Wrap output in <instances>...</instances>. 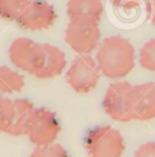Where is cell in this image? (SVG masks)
Here are the masks:
<instances>
[{
	"label": "cell",
	"mask_w": 155,
	"mask_h": 157,
	"mask_svg": "<svg viewBox=\"0 0 155 157\" xmlns=\"http://www.w3.org/2000/svg\"><path fill=\"white\" fill-rule=\"evenodd\" d=\"M25 78L17 71L8 66H0V94H13L21 91Z\"/></svg>",
	"instance_id": "13"
},
{
	"label": "cell",
	"mask_w": 155,
	"mask_h": 157,
	"mask_svg": "<svg viewBox=\"0 0 155 157\" xmlns=\"http://www.w3.org/2000/svg\"><path fill=\"white\" fill-rule=\"evenodd\" d=\"M152 2H153V14H152V19H151V21H152V25L153 26H155V0H152Z\"/></svg>",
	"instance_id": "19"
},
{
	"label": "cell",
	"mask_w": 155,
	"mask_h": 157,
	"mask_svg": "<svg viewBox=\"0 0 155 157\" xmlns=\"http://www.w3.org/2000/svg\"><path fill=\"white\" fill-rule=\"evenodd\" d=\"M9 57L14 66L35 77L45 63V47L27 37L16 38L9 48Z\"/></svg>",
	"instance_id": "4"
},
{
	"label": "cell",
	"mask_w": 155,
	"mask_h": 157,
	"mask_svg": "<svg viewBox=\"0 0 155 157\" xmlns=\"http://www.w3.org/2000/svg\"><path fill=\"white\" fill-rule=\"evenodd\" d=\"M14 100L0 96V133H6L14 117Z\"/></svg>",
	"instance_id": "15"
},
{
	"label": "cell",
	"mask_w": 155,
	"mask_h": 157,
	"mask_svg": "<svg viewBox=\"0 0 155 157\" xmlns=\"http://www.w3.org/2000/svg\"><path fill=\"white\" fill-rule=\"evenodd\" d=\"M14 107L15 110H14L13 121L6 134L16 137L27 135L32 115L35 109L34 104L28 99L18 98L14 100Z\"/></svg>",
	"instance_id": "10"
},
{
	"label": "cell",
	"mask_w": 155,
	"mask_h": 157,
	"mask_svg": "<svg viewBox=\"0 0 155 157\" xmlns=\"http://www.w3.org/2000/svg\"><path fill=\"white\" fill-rule=\"evenodd\" d=\"M133 85L124 81L114 82L107 87L102 101L104 112L113 120L119 122L132 121L131 90Z\"/></svg>",
	"instance_id": "6"
},
{
	"label": "cell",
	"mask_w": 155,
	"mask_h": 157,
	"mask_svg": "<svg viewBox=\"0 0 155 157\" xmlns=\"http://www.w3.org/2000/svg\"><path fill=\"white\" fill-rule=\"evenodd\" d=\"M30 0H0V17L8 21L16 20Z\"/></svg>",
	"instance_id": "14"
},
{
	"label": "cell",
	"mask_w": 155,
	"mask_h": 157,
	"mask_svg": "<svg viewBox=\"0 0 155 157\" xmlns=\"http://www.w3.org/2000/svg\"><path fill=\"white\" fill-rule=\"evenodd\" d=\"M61 132L56 115L48 108H35L32 115L27 136L36 147L54 144Z\"/></svg>",
	"instance_id": "7"
},
{
	"label": "cell",
	"mask_w": 155,
	"mask_h": 157,
	"mask_svg": "<svg viewBox=\"0 0 155 157\" xmlns=\"http://www.w3.org/2000/svg\"><path fill=\"white\" fill-rule=\"evenodd\" d=\"M30 157H70L64 147L59 144H51L36 147Z\"/></svg>",
	"instance_id": "17"
},
{
	"label": "cell",
	"mask_w": 155,
	"mask_h": 157,
	"mask_svg": "<svg viewBox=\"0 0 155 157\" xmlns=\"http://www.w3.org/2000/svg\"><path fill=\"white\" fill-rule=\"evenodd\" d=\"M101 0H69L67 2V15L72 18H89L101 22L103 15Z\"/></svg>",
	"instance_id": "12"
},
{
	"label": "cell",
	"mask_w": 155,
	"mask_h": 157,
	"mask_svg": "<svg viewBox=\"0 0 155 157\" xmlns=\"http://www.w3.org/2000/svg\"><path fill=\"white\" fill-rule=\"evenodd\" d=\"M100 80V69L96 59L88 54H80L72 61L66 73L69 86L78 94L94 90Z\"/></svg>",
	"instance_id": "5"
},
{
	"label": "cell",
	"mask_w": 155,
	"mask_h": 157,
	"mask_svg": "<svg viewBox=\"0 0 155 157\" xmlns=\"http://www.w3.org/2000/svg\"><path fill=\"white\" fill-rule=\"evenodd\" d=\"M57 18L54 8L44 0H32L16 19L18 26L28 31H41L53 26Z\"/></svg>",
	"instance_id": "8"
},
{
	"label": "cell",
	"mask_w": 155,
	"mask_h": 157,
	"mask_svg": "<svg viewBox=\"0 0 155 157\" xmlns=\"http://www.w3.org/2000/svg\"><path fill=\"white\" fill-rule=\"evenodd\" d=\"M100 22L89 18H72L65 31V41L79 54H89L99 46Z\"/></svg>",
	"instance_id": "3"
},
{
	"label": "cell",
	"mask_w": 155,
	"mask_h": 157,
	"mask_svg": "<svg viewBox=\"0 0 155 157\" xmlns=\"http://www.w3.org/2000/svg\"><path fill=\"white\" fill-rule=\"evenodd\" d=\"M46 52L45 63L35 77L41 80H47L60 75L66 67L67 61L65 53L60 48L50 44H44Z\"/></svg>",
	"instance_id": "11"
},
{
	"label": "cell",
	"mask_w": 155,
	"mask_h": 157,
	"mask_svg": "<svg viewBox=\"0 0 155 157\" xmlns=\"http://www.w3.org/2000/svg\"><path fill=\"white\" fill-rule=\"evenodd\" d=\"M84 147L89 157H121L126 151V141L116 128L99 125L87 132Z\"/></svg>",
	"instance_id": "2"
},
{
	"label": "cell",
	"mask_w": 155,
	"mask_h": 157,
	"mask_svg": "<svg viewBox=\"0 0 155 157\" xmlns=\"http://www.w3.org/2000/svg\"><path fill=\"white\" fill-rule=\"evenodd\" d=\"M131 113L133 120L149 121L155 118V83L133 85L131 90Z\"/></svg>",
	"instance_id": "9"
},
{
	"label": "cell",
	"mask_w": 155,
	"mask_h": 157,
	"mask_svg": "<svg viewBox=\"0 0 155 157\" xmlns=\"http://www.w3.org/2000/svg\"><path fill=\"white\" fill-rule=\"evenodd\" d=\"M134 157H155V141L141 144L135 151Z\"/></svg>",
	"instance_id": "18"
},
{
	"label": "cell",
	"mask_w": 155,
	"mask_h": 157,
	"mask_svg": "<svg viewBox=\"0 0 155 157\" xmlns=\"http://www.w3.org/2000/svg\"><path fill=\"white\" fill-rule=\"evenodd\" d=\"M139 64L145 70L155 72V38L148 40L140 49Z\"/></svg>",
	"instance_id": "16"
},
{
	"label": "cell",
	"mask_w": 155,
	"mask_h": 157,
	"mask_svg": "<svg viewBox=\"0 0 155 157\" xmlns=\"http://www.w3.org/2000/svg\"><path fill=\"white\" fill-rule=\"evenodd\" d=\"M96 62L104 77L117 80L129 75L135 66V49L122 36H110L99 44Z\"/></svg>",
	"instance_id": "1"
}]
</instances>
